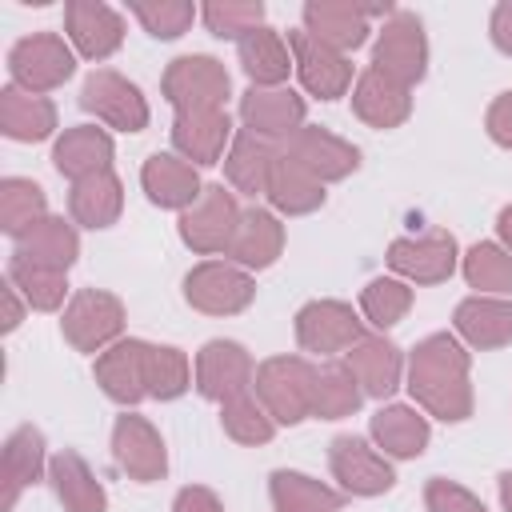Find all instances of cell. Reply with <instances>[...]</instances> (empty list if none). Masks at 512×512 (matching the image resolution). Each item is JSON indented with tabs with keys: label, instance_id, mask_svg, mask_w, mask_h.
<instances>
[{
	"label": "cell",
	"instance_id": "obj_53",
	"mask_svg": "<svg viewBox=\"0 0 512 512\" xmlns=\"http://www.w3.org/2000/svg\"><path fill=\"white\" fill-rule=\"evenodd\" d=\"M500 504H504V512H512V472L500 476Z\"/></svg>",
	"mask_w": 512,
	"mask_h": 512
},
{
	"label": "cell",
	"instance_id": "obj_21",
	"mask_svg": "<svg viewBox=\"0 0 512 512\" xmlns=\"http://www.w3.org/2000/svg\"><path fill=\"white\" fill-rule=\"evenodd\" d=\"M280 148H288L316 180H344L348 172H356V164H360V148L356 144H348L344 136H336V132H328V128H316V124H304L292 140H284Z\"/></svg>",
	"mask_w": 512,
	"mask_h": 512
},
{
	"label": "cell",
	"instance_id": "obj_17",
	"mask_svg": "<svg viewBox=\"0 0 512 512\" xmlns=\"http://www.w3.org/2000/svg\"><path fill=\"white\" fill-rule=\"evenodd\" d=\"M236 140L232 116L224 108H204V112H176L172 120V148L188 164H220Z\"/></svg>",
	"mask_w": 512,
	"mask_h": 512
},
{
	"label": "cell",
	"instance_id": "obj_18",
	"mask_svg": "<svg viewBox=\"0 0 512 512\" xmlns=\"http://www.w3.org/2000/svg\"><path fill=\"white\" fill-rule=\"evenodd\" d=\"M64 28L72 40V52H80L88 60H108L124 44V16L100 0H68Z\"/></svg>",
	"mask_w": 512,
	"mask_h": 512
},
{
	"label": "cell",
	"instance_id": "obj_16",
	"mask_svg": "<svg viewBox=\"0 0 512 512\" xmlns=\"http://www.w3.org/2000/svg\"><path fill=\"white\" fill-rule=\"evenodd\" d=\"M304 96H296L292 88H248L240 96V120H244V132L260 136V140H292L300 128H304Z\"/></svg>",
	"mask_w": 512,
	"mask_h": 512
},
{
	"label": "cell",
	"instance_id": "obj_11",
	"mask_svg": "<svg viewBox=\"0 0 512 512\" xmlns=\"http://www.w3.org/2000/svg\"><path fill=\"white\" fill-rule=\"evenodd\" d=\"M364 336H368L364 320L344 300H312V304H304L296 312V340H300L304 352L340 356L352 344H360Z\"/></svg>",
	"mask_w": 512,
	"mask_h": 512
},
{
	"label": "cell",
	"instance_id": "obj_28",
	"mask_svg": "<svg viewBox=\"0 0 512 512\" xmlns=\"http://www.w3.org/2000/svg\"><path fill=\"white\" fill-rule=\"evenodd\" d=\"M344 364L352 368V376L360 380L364 396H372V400L392 396L400 388V376H404V356L384 336H364L360 344H352L344 352Z\"/></svg>",
	"mask_w": 512,
	"mask_h": 512
},
{
	"label": "cell",
	"instance_id": "obj_51",
	"mask_svg": "<svg viewBox=\"0 0 512 512\" xmlns=\"http://www.w3.org/2000/svg\"><path fill=\"white\" fill-rule=\"evenodd\" d=\"M20 316H24L20 292H16V284H12V280H4V332H12V328L20 324Z\"/></svg>",
	"mask_w": 512,
	"mask_h": 512
},
{
	"label": "cell",
	"instance_id": "obj_2",
	"mask_svg": "<svg viewBox=\"0 0 512 512\" xmlns=\"http://www.w3.org/2000/svg\"><path fill=\"white\" fill-rule=\"evenodd\" d=\"M312 388H316V364L304 356H268L256 364L252 392L272 412L276 424H300L312 416Z\"/></svg>",
	"mask_w": 512,
	"mask_h": 512
},
{
	"label": "cell",
	"instance_id": "obj_39",
	"mask_svg": "<svg viewBox=\"0 0 512 512\" xmlns=\"http://www.w3.org/2000/svg\"><path fill=\"white\" fill-rule=\"evenodd\" d=\"M8 280L16 284V292L28 300V308L36 312H56L68 296V272L60 268H44V264H32L24 256H12L8 260Z\"/></svg>",
	"mask_w": 512,
	"mask_h": 512
},
{
	"label": "cell",
	"instance_id": "obj_36",
	"mask_svg": "<svg viewBox=\"0 0 512 512\" xmlns=\"http://www.w3.org/2000/svg\"><path fill=\"white\" fill-rule=\"evenodd\" d=\"M120 208H124V188H120L116 172H96L88 180H76L72 192H68V212L84 228H108V224H116Z\"/></svg>",
	"mask_w": 512,
	"mask_h": 512
},
{
	"label": "cell",
	"instance_id": "obj_40",
	"mask_svg": "<svg viewBox=\"0 0 512 512\" xmlns=\"http://www.w3.org/2000/svg\"><path fill=\"white\" fill-rule=\"evenodd\" d=\"M468 288H476L480 296H504L512 292V252L496 240H480L464 252L460 260Z\"/></svg>",
	"mask_w": 512,
	"mask_h": 512
},
{
	"label": "cell",
	"instance_id": "obj_32",
	"mask_svg": "<svg viewBox=\"0 0 512 512\" xmlns=\"http://www.w3.org/2000/svg\"><path fill=\"white\" fill-rule=\"evenodd\" d=\"M48 480L56 488V500L64 504V512H104L108 508V496H104V484L96 480V472L88 468V460L72 448L56 452L48 460Z\"/></svg>",
	"mask_w": 512,
	"mask_h": 512
},
{
	"label": "cell",
	"instance_id": "obj_33",
	"mask_svg": "<svg viewBox=\"0 0 512 512\" xmlns=\"http://www.w3.org/2000/svg\"><path fill=\"white\" fill-rule=\"evenodd\" d=\"M48 468V456H44V436L32 428V424H20L8 440H4V496H0V508L12 512L20 492L28 484L40 480V472Z\"/></svg>",
	"mask_w": 512,
	"mask_h": 512
},
{
	"label": "cell",
	"instance_id": "obj_48",
	"mask_svg": "<svg viewBox=\"0 0 512 512\" xmlns=\"http://www.w3.org/2000/svg\"><path fill=\"white\" fill-rule=\"evenodd\" d=\"M484 128H488V136H492L500 148H512V92H500V96L488 104Z\"/></svg>",
	"mask_w": 512,
	"mask_h": 512
},
{
	"label": "cell",
	"instance_id": "obj_27",
	"mask_svg": "<svg viewBox=\"0 0 512 512\" xmlns=\"http://www.w3.org/2000/svg\"><path fill=\"white\" fill-rule=\"evenodd\" d=\"M352 112L372 128H400L412 116V88L368 68L352 84Z\"/></svg>",
	"mask_w": 512,
	"mask_h": 512
},
{
	"label": "cell",
	"instance_id": "obj_30",
	"mask_svg": "<svg viewBox=\"0 0 512 512\" xmlns=\"http://www.w3.org/2000/svg\"><path fill=\"white\" fill-rule=\"evenodd\" d=\"M0 132L20 144L48 140L56 132V104L40 92H28L20 84H8L0 92Z\"/></svg>",
	"mask_w": 512,
	"mask_h": 512
},
{
	"label": "cell",
	"instance_id": "obj_43",
	"mask_svg": "<svg viewBox=\"0 0 512 512\" xmlns=\"http://www.w3.org/2000/svg\"><path fill=\"white\" fill-rule=\"evenodd\" d=\"M408 308H412V288H408V280H396V276H376V280H368L364 284V292H360V312H364V320L372 324V328H392V324H400L404 316H408Z\"/></svg>",
	"mask_w": 512,
	"mask_h": 512
},
{
	"label": "cell",
	"instance_id": "obj_25",
	"mask_svg": "<svg viewBox=\"0 0 512 512\" xmlns=\"http://www.w3.org/2000/svg\"><path fill=\"white\" fill-rule=\"evenodd\" d=\"M280 252H284V224H280V216L268 212V208H244L224 260H232V264H240L248 272H260V268L276 264Z\"/></svg>",
	"mask_w": 512,
	"mask_h": 512
},
{
	"label": "cell",
	"instance_id": "obj_7",
	"mask_svg": "<svg viewBox=\"0 0 512 512\" xmlns=\"http://www.w3.org/2000/svg\"><path fill=\"white\" fill-rule=\"evenodd\" d=\"M60 332L76 352H104L124 332V304L104 288H80L64 308Z\"/></svg>",
	"mask_w": 512,
	"mask_h": 512
},
{
	"label": "cell",
	"instance_id": "obj_19",
	"mask_svg": "<svg viewBox=\"0 0 512 512\" xmlns=\"http://www.w3.org/2000/svg\"><path fill=\"white\" fill-rule=\"evenodd\" d=\"M112 456L140 484H152V480H160L168 472L164 440L144 416H128V412L116 416V424H112Z\"/></svg>",
	"mask_w": 512,
	"mask_h": 512
},
{
	"label": "cell",
	"instance_id": "obj_45",
	"mask_svg": "<svg viewBox=\"0 0 512 512\" xmlns=\"http://www.w3.org/2000/svg\"><path fill=\"white\" fill-rule=\"evenodd\" d=\"M200 16H204L212 36L236 40V44L244 36H252L256 28H264V4L260 0H212L200 8Z\"/></svg>",
	"mask_w": 512,
	"mask_h": 512
},
{
	"label": "cell",
	"instance_id": "obj_15",
	"mask_svg": "<svg viewBox=\"0 0 512 512\" xmlns=\"http://www.w3.org/2000/svg\"><path fill=\"white\" fill-rule=\"evenodd\" d=\"M252 380H256V364L248 356L244 344L236 340H208L200 352H196V388L204 400H232L240 392H252Z\"/></svg>",
	"mask_w": 512,
	"mask_h": 512
},
{
	"label": "cell",
	"instance_id": "obj_26",
	"mask_svg": "<svg viewBox=\"0 0 512 512\" xmlns=\"http://www.w3.org/2000/svg\"><path fill=\"white\" fill-rule=\"evenodd\" d=\"M452 324H456V336L468 348H480V352L504 348V344H512V300H504V296H480L476 292V296H468V300L456 304Z\"/></svg>",
	"mask_w": 512,
	"mask_h": 512
},
{
	"label": "cell",
	"instance_id": "obj_6",
	"mask_svg": "<svg viewBox=\"0 0 512 512\" xmlns=\"http://www.w3.org/2000/svg\"><path fill=\"white\" fill-rule=\"evenodd\" d=\"M184 300L204 316H236L256 300V280L232 260H204L184 276Z\"/></svg>",
	"mask_w": 512,
	"mask_h": 512
},
{
	"label": "cell",
	"instance_id": "obj_9",
	"mask_svg": "<svg viewBox=\"0 0 512 512\" xmlns=\"http://www.w3.org/2000/svg\"><path fill=\"white\" fill-rule=\"evenodd\" d=\"M240 204H236V192L224 188V184H204L200 200L192 208L180 212V240L200 252V256H216V252H228L232 244V232L240 224Z\"/></svg>",
	"mask_w": 512,
	"mask_h": 512
},
{
	"label": "cell",
	"instance_id": "obj_47",
	"mask_svg": "<svg viewBox=\"0 0 512 512\" xmlns=\"http://www.w3.org/2000/svg\"><path fill=\"white\" fill-rule=\"evenodd\" d=\"M424 508L428 512H488L464 484H456L448 476H432L424 484Z\"/></svg>",
	"mask_w": 512,
	"mask_h": 512
},
{
	"label": "cell",
	"instance_id": "obj_35",
	"mask_svg": "<svg viewBox=\"0 0 512 512\" xmlns=\"http://www.w3.org/2000/svg\"><path fill=\"white\" fill-rule=\"evenodd\" d=\"M268 496L276 512H340L344 508V492L292 468H276L268 476Z\"/></svg>",
	"mask_w": 512,
	"mask_h": 512
},
{
	"label": "cell",
	"instance_id": "obj_46",
	"mask_svg": "<svg viewBox=\"0 0 512 512\" xmlns=\"http://www.w3.org/2000/svg\"><path fill=\"white\" fill-rule=\"evenodd\" d=\"M192 384V364L180 348L172 344H152L148 348V396L156 400H176Z\"/></svg>",
	"mask_w": 512,
	"mask_h": 512
},
{
	"label": "cell",
	"instance_id": "obj_42",
	"mask_svg": "<svg viewBox=\"0 0 512 512\" xmlns=\"http://www.w3.org/2000/svg\"><path fill=\"white\" fill-rule=\"evenodd\" d=\"M220 424L236 444H268L276 436V428H280L272 420V412L260 404L256 392H240V396L224 400L220 404Z\"/></svg>",
	"mask_w": 512,
	"mask_h": 512
},
{
	"label": "cell",
	"instance_id": "obj_29",
	"mask_svg": "<svg viewBox=\"0 0 512 512\" xmlns=\"http://www.w3.org/2000/svg\"><path fill=\"white\" fill-rule=\"evenodd\" d=\"M368 432H372V444H376L384 456H396V460L420 456V452L428 448V440H432L428 416H424L420 408H412V404H384V408L372 416Z\"/></svg>",
	"mask_w": 512,
	"mask_h": 512
},
{
	"label": "cell",
	"instance_id": "obj_22",
	"mask_svg": "<svg viewBox=\"0 0 512 512\" xmlns=\"http://www.w3.org/2000/svg\"><path fill=\"white\" fill-rule=\"evenodd\" d=\"M140 184H144V192H148L152 204L176 208V212L192 208L200 200V192H204L196 164H188L176 152H152L144 160V168H140Z\"/></svg>",
	"mask_w": 512,
	"mask_h": 512
},
{
	"label": "cell",
	"instance_id": "obj_1",
	"mask_svg": "<svg viewBox=\"0 0 512 512\" xmlns=\"http://www.w3.org/2000/svg\"><path fill=\"white\" fill-rule=\"evenodd\" d=\"M468 352L452 332L424 336L408 356V392L420 412L460 424L472 416V380Z\"/></svg>",
	"mask_w": 512,
	"mask_h": 512
},
{
	"label": "cell",
	"instance_id": "obj_3",
	"mask_svg": "<svg viewBox=\"0 0 512 512\" xmlns=\"http://www.w3.org/2000/svg\"><path fill=\"white\" fill-rule=\"evenodd\" d=\"M372 68L384 72L388 80L404 84V88L424 80V72H428V36H424L420 16L396 8L380 24L376 44H372Z\"/></svg>",
	"mask_w": 512,
	"mask_h": 512
},
{
	"label": "cell",
	"instance_id": "obj_37",
	"mask_svg": "<svg viewBox=\"0 0 512 512\" xmlns=\"http://www.w3.org/2000/svg\"><path fill=\"white\" fill-rule=\"evenodd\" d=\"M272 156L276 148L252 132H236L228 156H224V176L232 184V192L244 196H260L268 188V172H272Z\"/></svg>",
	"mask_w": 512,
	"mask_h": 512
},
{
	"label": "cell",
	"instance_id": "obj_49",
	"mask_svg": "<svg viewBox=\"0 0 512 512\" xmlns=\"http://www.w3.org/2000/svg\"><path fill=\"white\" fill-rule=\"evenodd\" d=\"M172 512H224V500L204 484H188V488L176 492Z\"/></svg>",
	"mask_w": 512,
	"mask_h": 512
},
{
	"label": "cell",
	"instance_id": "obj_20",
	"mask_svg": "<svg viewBox=\"0 0 512 512\" xmlns=\"http://www.w3.org/2000/svg\"><path fill=\"white\" fill-rule=\"evenodd\" d=\"M148 340H116L96 356V384L116 404H140L148 396Z\"/></svg>",
	"mask_w": 512,
	"mask_h": 512
},
{
	"label": "cell",
	"instance_id": "obj_13",
	"mask_svg": "<svg viewBox=\"0 0 512 512\" xmlns=\"http://www.w3.org/2000/svg\"><path fill=\"white\" fill-rule=\"evenodd\" d=\"M288 48H292V64H296V76H300V84H304L308 96H316V100H340L356 84L352 80V60L344 52L320 44L304 28L288 32Z\"/></svg>",
	"mask_w": 512,
	"mask_h": 512
},
{
	"label": "cell",
	"instance_id": "obj_44",
	"mask_svg": "<svg viewBox=\"0 0 512 512\" xmlns=\"http://www.w3.org/2000/svg\"><path fill=\"white\" fill-rule=\"evenodd\" d=\"M128 12L144 24L148 36L156 40H176L192 28V20L200 16V8L192 0H132Z\"/></svg>",
	"mask_w": 512,
	"mask_h": 512
},
{
	"label": "cell",
	"instance_id": "obj_14",
	"mask_svg": "<svg viewBox=\"0 0 512 512\" xmlns=\"http://www.w3.org/2000/svg\"><path fill=\"white\" fill-rule=\"evenodd\" d=\"M456 240L448 232L400 236L388 244V268L408 284H444L456 272Z\"/></svg>",
	"mask_w": 512,
	"mask_h": 512
},
{
	"label": "cell",
	"instance_id": "obj_50",
	"mask_svg": "<svg viewBox=\"0 0 512 512\" xmlns=\"http://www.w3.org/2000/svg\"><path fill=\"white\" fill-rule=\"evenodd\" d=\"M488 32H492V44H496L504 56H512V0H500V4L492 8Z\"/></svg>",
	"mask_w": 512,
	"mask_h": 512
},
{
	"label": "cell",
	"instance_id": "obj_34",
	"mask_svg": "<svg viewBox=\"0 0 512 512\" xmlns=\"http://www.w3.org/2000/svg\"><path fill=\"white\" fill-rule=\"evenodd\" d=\"M12 256H24L32 264L68 272L76 264V256H80V236L64 216H44L24 236H16V252Z\"/></svg>",
	"mask_w": 512,
	"mask_h": 512
},
{
	"label": "cell",
	"instance_id": "obj_4",
	"mask_svg": "<svg viewBox=\"0 0 512 512\" xmlns=\"http://www.w3.org/2000/svg\"><path fill=\"white\" fill-rule=\"evenodd\" d=\"M160 92L176 112H204V108H224V100L232 92V80H228V68L216 56L192 52V56H176L164 68Z\"/></svg>",
	"mask_w": 512,
	"mask_h": 512
},
{
	"label": "cell",
	"instance_id": "obj_12",
	"mask_svg": "<svg viewBox=\"0 0 512 512\" xmlns=\"http://www.w3.org/2000/svg\"><path fill=\"white\" fill-rule=\"evenodd\" d=\"M328 468L348 496H380L396 484L388 456L364 436H336L328 444Z\"/></svg>",
	"mask_w": 512,
	"mask_h": 512
},
{
	"label": "cell",
	"instance_id": "obj_52",
	"mask_svg": "<svg viewBox=\"0 0 512 512\" xmlns=\"http://www.w3.org/2000/svg\"><path fill=\"white\" fill-rule=\"evenodd\" d=\"M496 232H500V244L512 252V204L500 208V216H496Z\"/></svg>",
	"mask_w": 512,
	"mask_h": 512
},
{
	"label": "cell",
	"instance_id": "obj_41",
	"mask_svg": "<svg viewBox=\"0 0 512 512\" xmlns=\"http://www.w3.org/2000/svg\"><path fill=\"white\" fill-rule=\"evenodd\" d=\"M44 216H48V200H44V188L36 180H24V176L0 180V228L12 240L24 236Z\"/></svg>",
	"mask_w": 512,
	"mask_h": 512
},
{
	"label": "cell",
	"instance_id": "obj_23",
	"mask_svg": "<svg viewBox=\"0 0 512 512\" xmlns=\"http://www.w3.org/2000/svg\"><path fill=\"white\" fill-rule=\"evenodd\" d=\"M112 156H116V144L104 128L96 124H76V128H64L56 148H52V164L60 176H68L72 184L76 180H88L96 172H112Z\"/></svg>",
	"mask_w": 512,
	"mask_h": 512
},
{
	"label": "cell",
	"instance_id": "obj_8",
	"mask_svg": "<svg viewBox=\"0 0 512 512\" xmlns=\"http://www.w3.org/2000/svg\"><path fill=\"white\" fill-rule=\"evenodd\" d=\"M8 72H12V84L44 96V92L60 88L76 72V52L56 32H32V36L12 44Z\"/></svg>",
	"mask_w": 512,
	"mask_h": 512
},
{
	"label": "cell",
	"instance_id": "obj_10",
	"mask_svg": "<svg viewBox=\"0 0 512 512\" xmlns=\"http://www.w3.org/2000/svg\"><path fill=\"white\" fill-rule=\"evenodd\" d=\"M80 104L108 128L116 132H144L148 128V100L140 96V88L112 72V68H96L84 88H80Z\"/></svg>",
	"mask_w": 512,
	"mask_h": 512
},
{
	"label": "cell",
	"instance_id": "obj_38",
	"mask_svg": "<svg viewBox=\"0 0 512 512\" xmlns=\"http://www.w3.org/2000/svg\"><path fill=\"white\" fill-rule=\"evenodd\" d=\"M364 400V388L360 380L352 376V368L344 360H332V364H320L316 368V388H312V416L320 420H344L360 408Z\"/></svg>",
	"mask_w": 512,
	"mask_h": 512
},
{
	"label": "cell",
	"instance_id": "obj_31",
	"mask_svg": "<svg viewBox=\"0 0 512 512\" xmlns=\"http://www.w3.org/2000/svg\"><path fill=\"white\" fill-rule=\"evenodd\" d=\"M236 56H240V68L244 76L252 80V88H280L288 80V72H296L292 64V48H288V36H280L276 28H256L252 36H244L236 44Z\"/></svg>",
	"mask_w": 512,
	"mask_h": 512
},
{
	"label": "cell",
	"instance_id": "obj_5",
	"mask_svg": "<svg viewBox=\"0 0 512 512\" xmlns=\"http://www.w3.org/2000/svg\"><path fill=\"white\" fill-rule=\"evenodd\" d=\"M396 8L384 0V4H356V0H312V4H304V12H300V28L308 32V36H316L320 44H328V48H336V52H356L364 40H368V32H372V20L376 16H392Z\"/></svg>",
	"mask_w": 512,
	"mask_h": 512
},
{
	"label": "cell",
	"instance_id": "obj_24",
	"mask_svg": "<svg viewBox=\"0 0 512 512\" xmlns=\"http://www.w3.org/2000/svg\"><path fill=\"white\" fill-rule=\"evenodd\" d=\"M264 196H268V204H272L276 212H284V216H304V212H316V208L324 204V180H316L288 148L276 144Z\"/></svg>",
	"mask_w": 512,
	"mask_h": 512
}]
</instances>
